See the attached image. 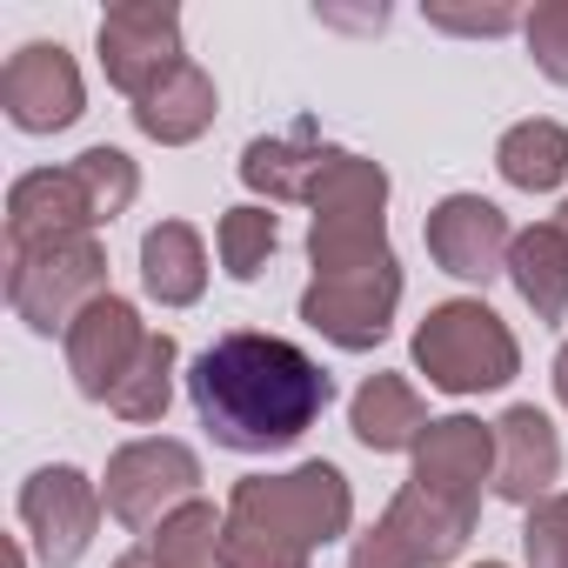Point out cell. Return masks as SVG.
Instances as JSON below:
<instances>
[{
  "instance_id": "obj_1",
  "label": "cell",
  "mask_w": 568,
  "mask_h": 568,
  "mask_svg": "<svg viewBox=\"0 0 568 568\" xmlns=\"http://www.w3.org/2000/svg\"><path fill=\"white\" fill-rule=\"evenodd\" d=\"M241 181L261 187L267 201H308V254L315 281L302 295V322L328 335L335 348L362 355L388 335L395 302H402V267L388 247V174L348 148L315 141V128H295L281 141H247Z\"/></svg>"
},
{
  "instance_id": "obj_2",
  "label": "cell",
  "mask_w": 568,
  "mask_h": 568,
  "mask_svg": "<svg viewBox=\"0 0 568 568\" xmlns=\"http://www.w3.org/2000/svg\"><path fill=\"white\" fill-rule=\"evenodd\" d=\"M187 402L221 448L274 455V448H295L322 422V408L335 402V382L295 342L234 328L214 348H201V362L187 368Z\"/></svg>"
},
{
  "instance_id": "obj_3",
  "label": "cell",
  "mask_w": 568,
  "mask_h": 568,
  "mask_svg": "<svg viewBox=\"0 0 568 568\" xmlns=\"http://www.w3.org/2000/svg\"><path fill=\"white\" fill-rule=\"evenodd\" d=\"M348 515H355V495L335 462H302L288 475H247L227 495L221 568H308L315 548L348 535Z\"/></svg>"
},
{
  "instance_id": "obj_4",
  "label": "cell",
  "mask_w": 568,
  "mask_h": 568,
  "mask_svg": "<svg viewBox=\"0 0 568 568\" xmlns=\"http://www.w3.org/2000/svg\"><path fill=\"white\" fill-rule=\"evenodd\" d=\"M141 174L121 148H88L68 168H34L8 187V247H34L54 234H94L101 221L128 214Z\"/></svg>"
},
{
  "instance_id": "obj_5",
  "label": "cell",
  "mask_w": 568,
  "mask_h": 568,
  "mask_svg": "<svg viewBox=\"0 0 568 568\" xmlns=\"http://www.w3.org/2000/svg\"><path fill=\"white\" fill-rule=\"evenodd\" d=\"M415 368L442 395H481V388H508L515 382L521 348H515L508 322L488 302H442L415 328Z\"/></svg>"
},
{
  "instance_id": "obj_6",
  "label": "cell",
  "mask_w": 568,
  "mask_h": 568,
  "mask_svg": "<svg viewBox=\"0 0 568 568\" xmlns=\"http://www.w3.org/2000/svg\"><path fill=\"white\" fill-rule=\"evenodd\" d=\"M108 295V254L94 234H54L8 247V302L34 335H68L88 302Z\"/></svg>"
},
{
  "instance_id": "obj_7",
  "label": "cell",
  "mask_w": 568,
  "mask_h": 568,
  "mask_svg": "<svg viewBox=\"0 0 568 568\" xmlns=\"http://www.w3.org/2000/svg\"><path fill=\"white\" fill-rule=\"evenodd\" d=\"M201 488V462L187 442H168V435H141L128 448H114L108 462V481H101V501L121 528L134 535H154L174 508H187Z\"/></svg>"
},
{
  "instance_id": "obj_8",
  "label": "cell",
  "mask_w": 568,
  "mask_h": 568,
  "mask_svg": "<svg viewBox=\"0 0 568 568\" xmlns=\"http://www.w3.org/2000/svg\"><path fill=\"white\" fill-rule=\"evenodd\" d=\"M468 528H475L468 501H448V495H435V488H422L408 475V488L395 495V508L382 515V528L362 535V548H355L348 568H442V561L462 555Z\"/></svg>"
},
{
  "instance_id": "obj_9",
  "label": "cell",
  "mask_w": 568,
  "mask_h": 568,
  "mask_svg": "<svg viewBox=\"0 0 568 568\" xmlns=\"http://www.w3.org/2000/svg\"><path fill=\"white\" fill-rule=\"evenodd\" d=\"M101 68L128 101H148L187 54H181V8L168 0H121L101 14Z\"/></svg>"
},
{
  "instance_id": "obj_10",
  "label": "cell",
  "mask_w": 568,
  "mask_h": 568,
  "mask_svg": "<svg viewBox=\"0 0 568 568\" xmlns=\"http://www.w3.org/2000/svg\"><path fill=\"white\" fill-rule=\"evenodd\" d=\"M81 68L61 41H28L0 68V108L21 134H61L81 121Z\"/></svg>"
},
{
  "instance_id": "obj_11",
  "label": "cell",
  "mask_w": 568,
  "mask_h": 568,
  "mask_svg": "<svg viewBox=\"0 0 568 568\" xmlns=\"http://www.w3.org/2000/svg\"><path fill=\"white\" fill-rule=\"evenodd\" d=\"M101 508H108L101 488L81 468H68V462L61 468H34L28 488H21V528L34 535L48 568H74L88 555V541L101 528Z\"/></svg>"
},
{
  "instance_id": "obj_12",
  "label": "cell",
  "mask_w": 568,
  "mask_h": 568,
  "mask_svg": "<svg viewBox=\"0 0 568 568\" xmlns=\"http://www.w3.org/2000/svg\"><path fill=\"white\" fill-rule=\"evenodd\" d=\"M422 234H428L435 267L455 274V281H495V274H508L515 227H508V214H501L495 201H481V194H448V201H435L428 221H422Z\"/></svg>"
},
{
  "instance_id": "obj_13",
  "label": "cell",
  "mask_w": 568,
  "mask_h": 568,
  "mask_svg": "<svg viewBox=\"0 0 568 568\" xmlns=\"http://www.w3.org/2000/svg\"><path fill=\"white\" fill-rule=\"evenodd\" d=\"M61 342H68L74 388H81L88 402H108V395H114V388L134 375L141 348H148V328H141L134 302H121V295H101V302H88V308L74 315V328H68Z\"/></svg>"
},
{
  "instance_id": "obj_14",
  "label": "cell",
  "mask_w": 568,
  "mask_h": 568,
  "mask_svg": "<svg viewBox=\"0 0 568 568\" xmlns=\"http://www.w3.org/2000/svg\"><path fill=\"white\" fill-rule=\"evenodd\" d=\"M555 475H561V442H555V422L535 408V402H515L501 422H495V495L515 501V508H535L555 495Z\"/></svg>"
},
{
  "instance_id": "obj_15",
  "label": "cell",
  "mask_w": 568,
  "mask_h": 568,
  "mask_svg": "<svg viewBox=\"0 0 568 568\" xmlns=\"http://www.w3.org/2000/svg\"><path fill=\"white\" fill-rule=\"evenodd\" d=\"M348 428H355L362 448L402 455V448H422V435H428L435 422H428L422 395H415L402 375H368V382L355 388V402H348Z\"/></svg>"
},
{
  "instance_id": "obj_16",
  "label": "cell",
  "mask_w": 568,
  "mask_h": 568,
  "mask_svg": "<svg viewBox=\"0 0 568 568\" xmlns=\"http://www.w3.org/2000/svg\"><path fill=\"white\" fill-rule=\"evenodd\" d=\"M141 288L161 308H194L207 288V247L187 221H154L141 234Z\"/></svg>"
},
{
  "instance_id": "obj_17",
  "label": "cell",
  "mask_w": 568,
  "mask_h": 568,
  "mask_svg": "<svg viewBox=\"0 0 568 568\" xmlns=\"http://www.w3.org/2000/svg\"><path fill=\"white\" fill-rule=\"evenodd\" d=\"M508 281L521 288V302H528L541 322H561V315H568V234H561L555 221L521 227L515 247H508Z\"/></svg>"
},
{
  "instance_id": "obj_18",
  "label": "cell",
  "mask_w": 568,
  "mask_h": 568,
  "mask_svg": "<svg viewBox=\"0 0 568 568\" xmlns=\"http://www.w3.org/2000/svg\"><path fill=\"white\" fill-rule=\"evenodd\" d=\"M214 81L194 68V61H181L148 101H134V121H141V134L148 141H161V148H181V141H194V134H207V121H214Z\"/></svg>"
},
{
  "instance_id": "obj_19",
  "label": "cell",
  "mask_w": 568,
  "mask_h": 568,
  "mask_svg": "<svg viewBox=\"0 0 568 568\" xmlns=\"http://www.w3.org/2000/svg\"><path fill=\"white\" fill-rule=\"evenodd\" d=\"M495 168H501V181L508 187H521V194H548V187H561L568 181V128L561 121H515L508 134H501V148H495Z\"/></svg>"
},
{
  "instance_id": "obj_20",
  "label": "cell",
  "mask_w": 568,
  "mask_h": 568,
  "mask_svg": "<svg viewBox=\"0 0 568 568\" xmlns=\"http://www.w3.org/2000/svg\"><path fill=\"white\" fill-rule=\"evenodd\" d=\"M221 521L227 515H214V501H187V508H174L141 548H148V561L154 568H214L221 561Z\"/></svg>"
},
{
  "instance_id": "obj_21",
  "label": "cell",
  "mask_w": 568,
  "mask_h": 568,
  "mask_svg": "<svg viewBox=\"0 0 568 568\" xmlns=\"http://www.w3.org/2000/svg\"><path fill=\"white\" fill-rule=\"evenodd\" d=\"M174 362H181L174 335H148V348H141L134 375L108 395V408H114L121 422H134V428L161 422V415H168V395H174Z\"/></svg>"
},
{
  "instance_id": "obj_22",
  "label": "cell",
  "mask_w": 568,
  "mask_h": 568,
  "mask_svg": "<svg viewBox=\"0 0 568 568\" xmlns=\"http://www.w3.org/2000/svg\"><path fill=\"white\" fill-rule=\"evenodd\" d=\"M274 241H281V221H274L267 207H227V214H221V227H214L221 267H227L234 281H254V274L267 267Z\"/></svg>"
},
{
  "instance_id": "obj_23",
  "label": "cell",
  "mask_w": 568,
  "mask_h": 568,
  "mask_svg": "<svg viewBox=\"0 0 568 568\" xmlns=\"http://www.w3.org/2000/svg\"><path fill=\"white\" fill-rule=\"evenodd\" d=\"M521 34H528L535 68H541L548 81H561V88H568V0H541V8L521 21Z\"/></svg>"
},
{
  "instance_id": "obj_24",
  "label": "cell",
  "mask_w": 568,
  "mask_h": 568,
  "mask_svg": "<svg viewBox=\"0 0 568 568\" xmlns=\"http://www.w3.org/2000/svg\"><path fill=\"white\" fill-rule=\"evenodd\" d=\"M521 548H528V568H568V495H548L528 508Z\"/></svg>"
},
{
  "instance_id": "obj_25",
  "label": "cell",
  "mask_w": 568,
  "mask_h": 568,
  "mask_svg": "<svg viewBox=\"0 0 568 568\" xmlns=\"http://www.w3.org/2000/svg\"><path fill=\"white\" fill-rule=\"evenodd\" d=\"M528 14H515V8H428V28H448V34H508V28H521Z\"/></svg>"
},
{
  "instance_id": "obj_26",
  "label": "cell",
  "mask_w": 568,
  "mask_h": 568,
  "mask_svg": "<svg viewBox=\"0 0 568 568\" xmlns=\"http://www.w3.org/2000/svg\"><path fill=\"white\" fill-rule=\"evenodd\" d=\"M555 395H561V408H568V342H561V355H555Z\"/></svg>"
},
{
  "instance_id": "obj_27",
  "label": "cell",
  "mask_w": 568,
  "mask_h": 568,
  "mask_svg": "<svg viewBox=\"0 0 568 568\" xmlns=\"http://www.w3.org/2000/svg\"><path fill=\"white\" fill-rule=\"evenodd\" d=\"M114 568H154V561H148V548H134V555H121Z\"/></svg>"
},
{
  "instance_id": "obj_28",
  "label": "cell",
  "mask_w": 568,
  "mask_h": 568,
  "mask_svg": "<svg viewBox=\"0 0 568 568\" xmlns=\"http://www.w3.org/2000/svg\"><path fill=\"white\" fill-rule=\"evenodd\" d=\"M555 227H561V234H568V201H561V207H555Z\"/></svg>"
},
{
  "instance_id": "obj_29",
  "label": "cell",
  "mask_w": 568,
  "mask_h": 568,
  "mask_svg": "<svg viewBox=\"0 0 568 568\" xmlns=\"http://www.w3.org/2000/svg\"><path fill=\"white\" fill-rule=\"evenodd\" d=\"M475 568H508V561H475Z\"/></svg>"
}]
</instances>
